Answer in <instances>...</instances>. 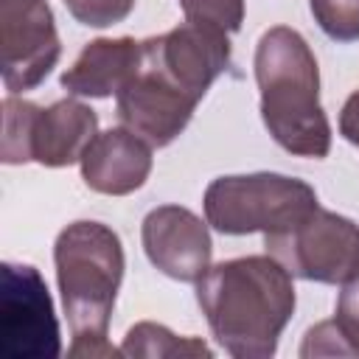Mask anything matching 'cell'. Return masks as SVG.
<instances>
[{
    "instance_id": "cell-1",
    "label": "cell",
    "mask_w": 359,
    "mask_h": 359,
    "mask_svg": "<svg viewBox=\"0 0 359 359\" xmlns=\"http://www.w3.org/2000/svg\"><path fill=\"white\" fill-rule=\"evenodd\" d=\"M196 300L230 356L269 359L294 314L292 272L272 255L222 261L196 280Z\"/></svg>"
},
{
    "instance_id": "cell-2",
    "label": "cell",
    "mask_w": 359,
    "mask_h": 359,
    "mask_svg": "<svg viewBox=\"0 0 359 359\" xmlns=\"http://www.w3.org/2000/svg\"><path fill=\"white\" fill-rule=\"evenodd\" d=\"M53 261L62 306L73 334L67 356H118L121 351H115L107 339L109 317L123 280V247L118 233L101 222H73L59 233Z\"/></svg>"
},
{
    "instance_id": "cell-3",
    "label": "cell",
    "mask_w": 359,
    "mask_h": 359,
    "mask_svg": "<svg viewBox=\"0 0 359 359\" xmlns=\"http://www.w3.org/2000/svg\"><path fill=\"white\" fill-rule=\"evenodd\" d=\"M261 118L278 146L297 157H325L331 126L320 107V70L306 39L286 25L269 28L255 48Z\"/></svg>"
},
{
    "instance_id": "cell-4",
    "label": "cell",
    "mask_w": 359,
    "mask_h": 359,
    "mask_svg": "<svg viewBox=\"0 0 359 359\" xmlns=\"http://www.w3.org/2000/svg\"><path fill=\"white\" fill-rule=\"evenodd\" d=\"M317 208L309 182L269 171L216 177L205 191V219L227 236L283 233Z\"/></svg>"
},
{
    "instance_id": "cell-5",
    "label": "cell",
    "mask_w": 359,
    "mask_h": 359,
    "mask_svg": "<svg viewBox=\"0 0 359 359\" xmlns=\"http://www.w3.org/2000/svg\"><path fill=\"white\" fill-rule=\"evenodd\" d=\"M264 247L306 280L348 283L359 275V224L334 210H311L294 227L264 236Z\"/></svg>"
},
{
    "instance_id": "cell-6",
    "label": "cell",
    "mask_w": 359,
    "mask_h": 359,
    "mask_svg": "<svg viewBox=\"0 0 359 359\" xmlns=\"http://www.w3.org/2000/svg\"><path fill=\"white\" fill-rule=\"evenodd\" d=\"M0 353L6 359H56L59 323L42 275L28 264L0 266Z\"/></svg>"
},
{
    "instance_id": "cell-7",
    "label": "cell",
    "mask_w": 359,
    "mask_h": 359,
    "mask_svg": "<svg viewBox=\"0 0 359 359\" xmlns=\"http://www.w3.org/2000/svg\"><path fill=\"white\" fill-rule=\"evenodd\" d=\"M59 53L53 11L45 0H0V67L8 93L42 84Z\"/></svg>"
},
{
    "instance_id": "cell-8",
    "label": "cell",
    "mask_w": 359,
    "mask_h": 359,
    "mask_svg": "<svg viewBox=\"0 0 359 359\" xmlns=\"http://www.w3.org/2000/svg\"><path fill=\"white\" fill-rule=\"evenodd\" d=\"M143 62L185 95L202 101L210 84L230 65V39L224 31L185 22L168 34L143 39Z\"/></svg>"
},
{
    "instance_id": "cell-9",
    "label": "cell",
    "mask_w": 359,
    "mask_h": 359,
    "mask_svg": "<svg viewBox=\"0 0 359 359\" xmlns=\"http://www.w3.org/2000/svg\"><path fill=\"white\" fill-rule=\"evenodd\" d=\"M143 250L168 278L196 283L210 269L213 241L208 224L180 205H160L143 219Z\"/></svg>"
},
{
    "instance_id": "cell-10",
    "label": "cell",
    "mask_w": 359,
    "mask_h": 359,
    "mask_svg": "<svg viewBox=\"0 0 359 359\" xmlns=\"http://www.w3.org/2000/svg\"><path fill=\"white\" fill-rule=\"evenodd\" d=\"M199 101L174 87L151 65H140L137 76L118 93V118L149 146H168L191 121Z\"/></svg>"
},
{
    "instance_id": "cell-11",
    "label": "cell",
    "mask_w": 359,
    "mask_h": 359,
    "mask_svg": "<svg viewBox=\"0 0 359 359\" xmlns=\"http://www.w3.org/2000/svg\"><path fill=\"white\" fill-rule=\"evenodd\" d=\"M151 171V146L126 126L107 129L93 137L81 154V180L107 196L137 191Z\"/></svg>"
},
{
    "instance_id": "cell-12",
    "label": "cell",
    "mask_w": 359,
    "mask_h": 359,
    "mask_svg": "<svg viewBox=\"0 0 359 359\" xmlns=\"http://www.w3.org/2000/svg\"><path fill=\"white\" fill-rule=\"evenodd\" d=\"M143 65V42L132 36L93 39L76 56V62L62 73V87L70 95L107 98L118 95Z\"/></svg>"
},
{
    "instance_id": "cell-13",
    "label": "cell",
    "mask_w": 359,
    "mask_h": 359,
    "mask_svg": "<svg viewBox=\"0 0 359 359\" xmlns=\"http://www.w3.org/2000/svg\"><path fill=\"white\" fill-rule=\"evenodd\" d=\"M98 135V115L76 101L62 98L48 109H36L31 126V160L48 168L81 163V154Z\"/></svg>"
},
{
    "instance_id": "cell-14",
    "label": "cell",
    "mask_w": 359,
    "mask_h": 359,
    "mask_svg": "<svg viewBox=\"0 0 359 359\" xmlns=\"http://www.w3.org/2000/svg\"><path fill=\"white\" fill-rule=\"evenodd\" d=\"M121 353L135 359H160V356H210L213 351L196 337H177L165 325L137 323L126 331Z\"/></svg>"
},
{
    "instance_id": "cell-15",
    "label": "cell",
    "mask_w": 359,
    "mask_h": 359,
    "mask_svg": "<svg viewBox=\"0 0 359 359\" xmlns=\"http://www.w3.org/2000/svg\"><path fill=\"white\" fill-rule=\"evenodd\" d=\"M36 104L8 95L3 101V146L0 157L6 165L31 163V126L36 115Z\"/></svg>"
},
{
    "instance_id": "cell-16",
    "label": "cell",
    "mask_w": 359,
    "mask_h": 359,
    "mask_svg": "<svg viewBox=\"0 0 359 359\" xmlns=\"http://www.w3.org/2000/svg\"><path fill=\"white\" fill-rule=\"evenodd\" d=\"M185 22L236 34L244 22V0H180Z\"/></svg>"
},
{
    "instance_id": "cell-17",
    "label": "cell",
    "mask_w": 359,
    "mask_h": 359,
    "mask_svg": "<svg viewBox=\"0 0 359 359\" xmlns=\"http://www.w3.org/2000/svg\"><path fill=\"white\" fill-rule=\"evenodd\" d=\"M311 14L331 39H359V0H311Z\"/></svg>"
},
{
    "instance_id": "cell-18",
    "label": "cell",
    "mask_w": 359,
    "mask_h": 359,
    "mask_svg": "<svg viewBox=\"0 0 359 359\" xmlns=\"http://www.w3.org/2000/svg\"><path fill=\"white\" fill-rule=\"evenodd\" d=\"M70 14L90 28H107L129 17L135 0H65Z\"/></svg>"
},
{
    "instance_id": "cell-19",
    "label": "cell",
    "mask_w": 359,
    "mask_h": 359,
    "mask_svg": "<svg viewBox=\"0 0 359 359\" xmlns=\"http://www.w3.org/2000/svg\"><path fill=\"white\" fill-rule=\"evenodd\" d=\"M334 323H337V328L342 331V337H345L351 353L359 356V275H356L353 280H348L345 289L339 292Z\"/></svg>"
},
{
    "instance_id": "cell-20",
    "label": "cell",
    "mask_w": 359,
    "mask_h": 359,
    "mask_svg": "<svg viewBox=\"0 0 359 359\" xmlns=\"http://www.w3.org/2000/svg\"><path fill=\"white\" fill-rule=\"evenodd\" d=\"M320 353H351L342 331L337 328L334 320H325V323H317L314 328H309L306 339H303V348H300V356H320Z\"/></svg>"
},
{
    "instance_id": "cell-21",
    "label": "cell",
    "mask_w": 359,
    "mask_h": 359,
    "mask_svg": "<svg viewBox=\"0 0 359 359\" xmlns=\"http://www.w3.org/2000/svg\"><path fill=\"white\" fill-rule=\"evenodd\" d=\"M339 132L348 143L359 149V93H351L339 112Z\"/></svg>"
}]
</instances>
